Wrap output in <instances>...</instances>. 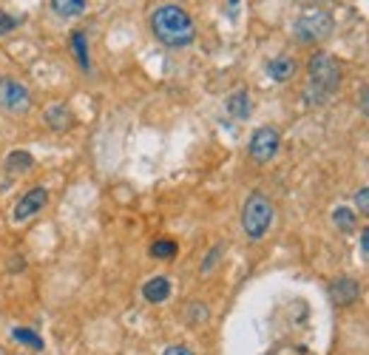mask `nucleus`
<instances>
[{
    "instance_id": "obj_1",
    "label": "nucleus",
    "mask_w": 369,
    "mask_h": 355,
    "mask_svg": "<svg viewBox=\"0 0 369 355\" xmlns=\"http://www.w3.org/2000/svg\"><path fill=\"white\" fill-rule=\"evenodd\" d=\"M151 32L153 37L168 49H184L197 40V23L194 18L176 4H165L153 9L151 15Z\"/></svg>"
},
{
    "instance_id": "obj_2",
    "label": "nucleus",
    "mask_w": 369,
    "mask_h": 355,
    "mask_svg": "<svg viewBox=\"0 0 369 355\" xmlns=\"http://www.w3.org/2000/svg\"><path fill=\"white\" fill-rule=\"evenodd\" d=\"M338 86H341V69H338L335 57H329V54H324V52L312 54L310 63H307L304 100H307L310 105H321V103H327V100L335 94Z\"/></svg>"
},
{
    "instance_id": "obj_3",
    "label": "nucleus",
    "mask_w": 369,
    "mask_h": 355,
    "mask_svg": "<svg viewBox=\"0 0 369 355\" xmlns=\"http://www.w3.org/2000/svg\"><path fill=\"white\" fill-rule=\"evenodd\" d=\"M273 216H276V208H273L270 197H264L259 191L250 194L245 208H242V231H245V236L253 239V242L264 239L270 225H273Z\"/></svg>"
},
{
    "instance_id": "obj_4",
    "label": "nucleus",
    "mask_w": 369,
    "mask_h": 355,
    "mask_svg": "<svg viewBox=\"0 0 369 355\" xmlns=\"http://www.w3.org/2000/svg\"><path fill=\"white\" fill-rule=\"evenodd\" d=\"M293 35L301 43H321V40H327L332 35V18L327 12H307V15H301L295 21Z\"/></svg>"
},
{
    "instance_id": "obj_5",
    "label": "nucleus",
    "mask_w": 369,
    "mask_h": 355,
    "mask_svg": "<svg viewBox=\"0 0 369 355\" xmlns=\"http://www.w3.org/2000/svg\"><path fill=\"white\" fill-rule=\"evenodd\" d=\"M279 145H281V134H279V128H273V125H262V128L253 131L250 145H247V153H250L253 162L264 165V162H270V159L279 153Z\"/></svg>"
},
{
    "instance_id": "obj_6",
    "label": "nucleus",
    "mask_w": 369,
    "mask_h": 355,
    "mask_svg": "<svg viewBox=\"0 0 369 355\" xmlns=\"http://www.w3.org/2000/svg\"><path fill=\"white\" fill-rule=\"evenodd\" d=\"M0 108L6 114H26L32 108V94L20 80L0 77Z\"/></svg>"
},
{
    "instance_id": "obj_7",
    "label": "nucleus",
    "mask_w": 369,
    "mask_h": 355,
    "mask_svg": "<svg viewBox=\"0 0 369 355\" xmlns=\"http://www.w3.org/2000/svg\"><path fill=\"white\" fill-rule=\"evenodd\" d=\"M46 202H49L46 188H32V191H26V194L18 199V205H15V222L32 219L35 214H40V211L46 208Z\"/></svg>"
},
{
    "instance_id": "obj_8",
    "label": "nucleus",
    "mask_w": 369,
    "mask_h": 355,
    "mask_svg": "<svg viewBox=\"0 0 369 355\" xmlns=\"http://www.w3.org/2000/svg\"><path fill=\"white\" fill-rule=\"evenodd\" d=\"M358 293H361V287H358V281L355 279H349V276H341L338 281H332L329 284V296H332V301L335 304H352L355 298H358Z\"/></svg>"
},
{
    "instance_id": "obj_9",
    "label": "nucleus",
    "mask_w": 369,
    "mask_h": 355,
    "mask_svg": "<svg viewBox=\"0 0 369 355\" xmlns=\"http://www.w3.org/2000/svg\"><path fill=\"white\" fill-rule=\"evenodd\" d=\"M298 71V63L293 60V57H276V60H270V66H267V74H270V80H276V83H287V80H293V74Z\"/></svg>"
},
{
    "instance_id": "obj_10",
    "label": "nucleus",
    "mask_w": 369,
    "mask_h": 355,
    "mask_svg": "<svg viewBox=\"0 0 369 355\" xmlns=\"http://www.w3.org/2000/svg\"><path fill=\"white\" fill-rule=\"evenodd\" d=\"M142 296H145V301H151V304H162V301L170 298V281H168L165 276H156V279L145 281Z\"/></svg>"
},
{
    "instance_id": "obj_11",
    "label": "nucleus",
    "mask_w": 369,
    "mask_h": 355,
    "mask_svg": "<svg viewBox=\"0 0 369 355\" xmlns=\"http://www.w3.org/2000/svg\"><path fill=\"white\" fill-rule=\"evenodd\" d=\"M228 111H230V117H236V120H247L250 111H253L250 94H247V91H233L230 100H228Z\"/></svg>"
},
{
    "instance_id": "obj_12",
    "label": "nucleus",
    "mask_w": 369,
    "mask_h": 355,
    "mask_svg": "<svg viewBox=\"0 0 369 355\" xmlns=\"http://www.w3.org/2000/svg\"><path fill=\"white\" fill-rule=\"evenodd\" d=\"M46 122H49L52 131H69L74 120H71V111H69L66 105H52V108L46 111Z\"/></svg>"
},
{
    "instance_id": "obj_13",
    "label": "nucleus",
    "mask_w": 369,
    "mask_h": 355,
    "mask_svg": "<svg viewBox=\"0 0 369 355\" xmlns=\"http://www.w3.org/2000/svg\"><path fill=\"white\" fill-rule=\"evenodd\" d=\"M49 6L60 18H80L86 12V0H49Z\"/></svg>"
},
{
    "instance_id": "obj_14",
    "label": "nucleus",
    "mask_w": 369,
    "mask_h": 355,
    "mask_svg": "<svg viewBox=\"0 0 369 355\" xmlns=\"http://www.w3.org/2000/svg\"><path fill=\"white\" fill-rule=\"evenodd\" d=\"M71 49H74V57L77 63L83 66V71H91V60H88V40L83 32H74L71 35Z\"/></svg>"
},
{
    "instance_id": "obj_15",
    "label": "nucleus",
    "mask_w": 369,
    "mask_h": 355,
    "mask_svg": "<svg viewBox=\"0 0 369 355\" xmlns=\"http://www.w3.org/2000/svg\"><path fill=\"white\" fill-rule=\"evenodd\" d=\"M32 165H35V156L26 151H15L6 159V170H12V173H26V170H32Z\"/></svg>"
},
{
    "instance_id": "obj_16",
    "label": "nucleus",
    "mask_w": 369,
    "mask_h": 355,
    "mask_svg": "<svg viewBox=\"0 0 369 355\" xmlns=\"http://www.w3.org/2000/svg\"><path fill=\"white\" fill-rule=\"evenodd\" d=\"M12 338L15 341H20V344H26V347H32V349H43V338L37 335V332H32V330H26V327H18V330H12Z\"/></svg>"
},
{
    "instance_id": "obj_17",
    "label": "nucleus",
    "mask_w": 369,
    "mask_h": 355,
    "mask_svg": "<svg viewBox=\"0 0 369 355\" xmlns=\"http://www.w3.org/2000/svg\"><path fill=\"white\" fill-rule=\"evenodd\" d=\"M176 242H170V239H159V242H153L151 245V256L153 259H173L176 256Z\"/></svg>"
},
{
    "instance_id": "obj_18",
    "label": "nucleus",
    "mask_w": 369,
    "mask_h": 355,
    "mask_svg": "<svg viewBox=\"0 0 369 355\" xmlns=\"http://www.w3.org/2000/svg\"><path fill=\"white\" fill-rule=\"evenodd\" d=\"M332 222L338 225V231H355V214L349 211V208H335V214H332Z\"/></svg>"
},
{
    "instance_id": "obj_19",
    "label": "nucleus",
    "mask_w": 369,
    "mask_h": 355,
    "mask_svg": "<svg viewBox=\"0 0 369 355\" xmlns=\"http://www.w3.org/2000/svg\"><path fill=\"white\" fill-rule=\"evenodd\" d=\"M352 202H355V208H358L363 216H369V188H361Z\"/></svg>"
},
{
    "instance_id": "obj_20",
    "label": "nucleus",
    "mask_w": 369,
    "mask_h": 355,
    "mask_svg": "<svg viewBox=\"0 0 369 355\" xmlns=\"http://www.w3.org/2000/svg\"><path fill=\"white\" fill-rule=\"evenodd\" d=\"M15 26H18V21H15L12 15L0 12V35H12V32H15Z\"/></svg>"
},
{
    "instance_id": "obj_21",
    "label": "nucleus",
    "mask_w": 369,
    "mask_h": 355,
    "mask_svg": "<svg viewBox=\"0 0 369 355\" xmlns=\"http://www.w3.org/2000/svg\"><path fill=\"white\" fill-rule=\"evenodd\" d=\"M219 256H222V248H213L211 253H208V259H205V264H202V273H211V267L219 262Z\"/></svg>"
},
{
    "instance_id": "obj_22",
    "label": "nucleus",
    "mask_w": 369,
    "mask_h": 355,
    "mask_svg": "<svg viewBox=\"0 0 369 355\" xmlns=\"http://www.w3.org/2000/svg\"><path fill=\"white\" fill-rule=\"evenodd\" d=\"M162 355H194L188 347H182V344H173V347H168Z\"/></svg>"
},
{
    "instance_id": "obj_23",
    "label": "nucleus",
    "mask_w": 369,
    "mask_h": 355,
    "mask_svg": "<svg viewBox=\"0 0 369 355\" xmlns=\"http://www.w3.org/2000/svg\"><path fill=\"white\" fill-rule=\"evenodd\" d=\"M361 250L369 256V228H363V233H361Z\"/></svg>"
},
{
    "instance_id": "obj_24",
    "label": "nucleus",
    "mask_w": 369,
    "mask_h": 355,
    "mask_svg": "<svg viewBox=\"0 0 369 355\" xmlns=\"http://www.w3.org/2000/svg\"><path fill=\"white\" fill-rule=\"evenodd\" d=\"M361 111H363V114L369 117V91H366V94L361 97Z\"/></svg>"
}]
</instances>
